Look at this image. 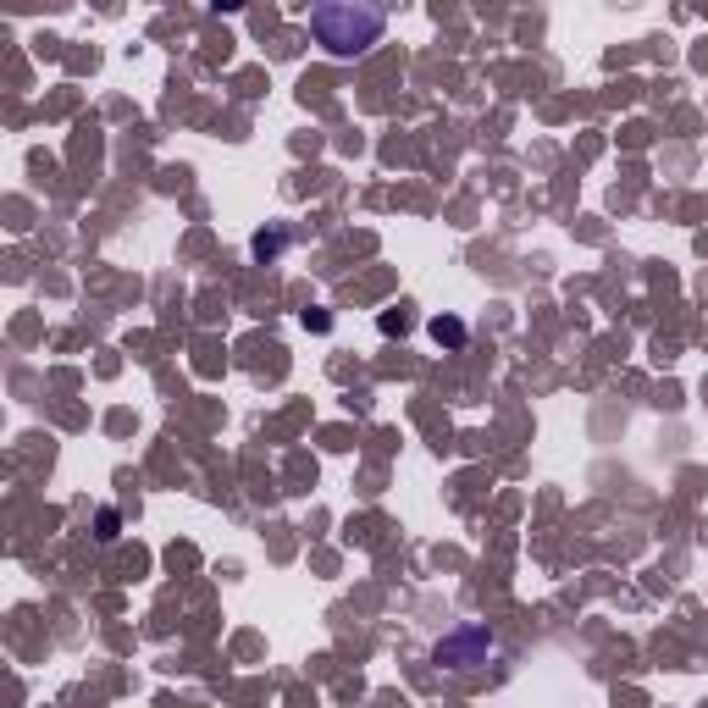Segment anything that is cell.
<instances>
[{
    "label": "cell",
    "instance_id": "7a4b0ae2",
    "mask_svg": "<svg viewBox=\"0 0 708 708\" xmlns=\"http://www.w3.org/2000/svg\"><path fill=\"white\" fill-rule=\"evenodd\" d=\"M432 659H438L443 670H477V665L493 659V631H488V625H459V631H448V636L432 647Z\"/></svg>",
    "mask_w": 708,
    "mask_h": 708
},
{
    "label": "cell",
    "instance_id": "6da1fadb",
    "mask_svg": "<svg viewBox=\"0 0 708 708\" xmlns=\"http://www.w3.org/2000/svg\"><path fill=\"white\" fill-rule=\"evenodd\" d=\"M311 34L332 55H361L366 45L382 39V12L377 7H316L311 12Z\"/></svg>",
    "mask_w": 708,
    "mask_h": 708
},
{
    "label": "cell",
    "instance_id": "277c9868",
    "mask_svg": "<svg viewBox=\"0 0 708 708\" xmlns=\"http://www.w3.org/2000/svg\"><path fill=\"white\" fill-rule=\"evenodd\" d=\"M432 338L448 343V349H459V343H465V321H459V316H432Z\"/></svg>",
    "mask_w": 708,
    "mask_h": 708
},
{
    "label": "cell",
    "instance_id": "3957f363",
    "mask_svg": "<svg viewBox=\"0 0 708 708\" xmlns=\"http://www.w3.org/2000/svg\"><path fill=\"white\" fill-rule=\"evenodd\" d=\"M293 244V232L288 227H271V232H255V261H277L282 250Z\"/></svg>",
    "mask_w": 708,
    "mask_h": 708
},
{
    "label": "cell",
    "instance_id": "5b68a950",
    "mask_svg": "<svg viewBox=\"0 0 708 708\" xmlns=\"http://www.w3.org/2000/svg\"><path fill=\"white\" fill-rule=\"evenodd\" d=\"M100 543H116V526H123V520H116V509H100Z\"/></svg>",
    "mask_w": 708,
    "mask_h": 708
}]
</instances>
